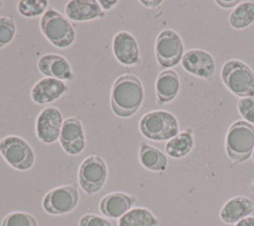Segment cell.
Listing matches in <instances>:
<instances>
[{
	"mask_svg": "<svg viewBox=\"0 0 254 226\" xmlns=\"http://www.w3.org/2000/svg\"><path fill=\"white\" fill-rule=\"evenodd\" d=\"M116 60L124 66H134L140 61V50L135 37L127 31H119L112 40Z\"/></svg>",
	"mask_w": 254,
	"mask_h": 226,
	"instance_id": "cell-13",
	"label": "cell"
},
{
	"mask_svg": "<svg viewBox=\"0 0 254 226\" xmlns=\"http://www.w3.org/2000/svg\"><path fill=\"white\" fill-rule=\"evenodd\" d=\"M159 220L148 209L132 208L118 220V226H157Z\"/></svg>",
	"mask_w": 254,
	"mask_h": 226,
	"instance_id": "cell-21",
	"label": "cell"
},
{
	"mask_svg": "<svg viewBox=\"0 0 254 226\" xmlns=\"http://www.w3.org/2000/svg\"><path fill=\"white\" fill-rule=\"evenodd\" d=\"M220 77L225 87L239 98L254 97V73L239 60H229L221 68Z\"/></svg>",
	"mask_w": 254,
	"mask_h": 226,
	"instance_id": "cell-4",
	"label": "cell"
},
{
	"mask_svg": "<svg viewBox=\"0 0 254 226\" xmlns=\"http://www.w3.org/2000/svg\"><path fill=\"white\" fill-rule=\"evenodd\" d=\"M252 158H253V160H254V150H253V153H252Z\"/></svg>",
	"mask_w": 254,
	"mask_h": 226,
	"instance_id": "cell-34",
	"label": "cell"
},
{
	"mask_svg": "<svg viewBox=\"0 0 254 226\" xmlns=\"http://www.w3.org/2000/svg\"><path fill=\"white\" fill-rule=\"evenodd\" d=\"M107 178V166L98 155L92 154L82 160L79 165L77 179L80 188L87 194L98 192Z\"/></svg>",
	"mask_w": 254,
	"mask_h": 226,
	"instance_id": "cell-7",
	"label": "cell"
},
{
	"mask_svg": "<svg viewBox=\"0 0 254 226\" xmlns=\"http://www.w3.org/2000/svg\"><path fill=\"white\" fill-rule=\"evenodd\" d=\"M235 226H254V216H248L237 223H235Z\"/></svg>",
	"mask_w": 254,
	"mask_h": 226,
	"instance_id": "cell-31",
	"label": "cell"
},
{
	"mask_svg": "<svg viewBox=\"0 0 254 226\" xmlns=\"http://www.w3.org/2000/svg\"><path fill=\"white\" fill-rule=\"evenodd\" d=\"M254 150V126L245 120H236L225 135V151L233 163L248 160Z\"/></svg>",
	"mask_w": 254,
	"mask_h": 226,
	"instance_id": "cell-2",
	"label": "cell"
},
{
	"mask_svg": "<svg viewBox=\"0 0 254 226\" xmlns=\"http://www.w3.org/2000/svg\"><path fill=\"white\" fill-rule=\"evenodd\" d=\"M193 147V137L189 131L179 132L176 136L167 141L166 152L173 158H182L189 154Z\"/></svg>",
	"mask_w": 254,
	"mask_h": 226,
	"instance_id": "cell-22",
	"label": "cell"
},
{
	"mask_svg": "<svg viewBox=\"0 0 254 226\" xmlns=\"http://www.w3.org/2000/svg\"><path fill=\"white\" fill-rule=\"evenodd\" d=\"M180 90L179 75L173 70H165L161 72L155 84L156 97L160 104L172 102L178 95Z\"/></svg>",
	"mask_w": 254,
	"mask_h": 226,
	"instance_id": "cell-19",
	"label": "cell"
},
{
	"mask_svg": "<svg viewBox=\"0 0 254 226\" xmlns=\"http://www.w3.org/2000/svg\"><path fill=\"white\" fill-rule=\"evenodd\" d=\"M67 90V86L63 81L46 77L34 85L31 90V99L38 105H44L58 100Z\"/></svg>",
	"mask_w": 254,
	"mask_h": 226,
	"instance_id": "cell-15",
	"label": "cell"
},
{
	"mask_svg": "<svg viewBox=\"0 0 254 226\" xmlns=\"http://www.w3.org/2000/svg\"><path fill=\"white\" fill-rule=\"evenodd\" d=\"M40 29L51 44L61 49L71 46L75 40L73 26L56 9H49L42 15Z\"/></svg>",
	"mask_w": 254,
	"mask_h": 226,
	"instance_id": "cell-3",
	"label": "cell"
},
{
	"mask_svg": "<svg viewBox=\"0 0 254 226\" xmlns=\"http://www.w3.org/2000/svg\"><path fill=\"white\" fill-rule=\"evenodd\" d=\"M63 115L56 107L43 109L36 119V135L43 143H53L59 137L63 125Z\"/></svg>",
	"mask_w": 254,
	"mask_h": 226,
	"instance_id": "cell-10",
	"label": "cell"
},
{
	"mask_svg": "<svg viewBox=\"0 0 254 226\" xmlns=\"http://www.w3.org/2000/svg\"><path fill=\"white\" fill-rule=\"evenodd\" d=\"M215 3L222 7V8H231V7H236L240 2L238 0H216Z\"/></svg>",
	"mask_w": 254,
	"mask_h": 226,
	"instance_id": "cell-29",
	"label": "cell"
},
{
	"mask_svg": "<svg viewBox=\"0 0 254 226\" xmlns=\"http://www.w3.org/2000/svg\"><path fill=\"white\" fill-rule=\"evenodd\" d=\"M1 226H38V223L33 215L27 212L15 211L4 217Z\"/></svg>",
	"mask_w": 254,
	"mask_h": 226,
	"instance_id": "cell-25",
	"label": "cell"
},
{
	"mask_svg": "<svg viewBox=\"0 0 254 226\" xmlns=\"http://www.w3.org/2000/svg\"><path fill=\"white\" fill-rule=\"evenodd\" d=\"M1 5H2V2H1V1H0V7H1Z\"/></svg>",
	"mask_w": 254,
	"mask_h": 226,
	"instance_id": "cell-35",
	"label": "cell"
},
{
	"mask_svg": "<svg viewBox=\"0 0 254 226\" xmlns=\"http://www.w3.org/2000/svg\"><path fill=\"white\" fill-rule=\"evenodd\" d=\"M100 7L102 8V10H110L111 8H113L114 6H116V4L118 3L117 0H112V1H109V0H99L98 1Z\"/></svg>",
	"mask_w": 254,
	"mask_h": 226,
	"instance_id": "cell-30",
	"label": "cell"
},
{
	"mask_svg": "<svg viewBox=\"0 0 254 226\" xmlns=\"http://www.w3.org/2000/svg\"><path fill=\"white\" fill-rule=\"evenodd\" d=\"M64 13L75 22H84L104 17L105 13L96 0H70L65 4Z\"/></svg>",
	"mask_w": 254,
	"mask_h": 226,
	"instance_id": "cell-17",
	"label": "cell"
},
{
	"mask_svg": "<svg viewBox=\"0 0 254 226\" xmlns=\"http://www.w3.org/2000/svg\"><path fill=\"white\" fill-rule=\"evenodd\" d=\"M144 100L142 82L133 74L119 76L113 83L110 93V107L119 117H129L140 109Z\"/></svg>",
	"mask_w": 254,
	"mask_h": 226,
	"instance_id": "cell-1",
	"label": "cell"
},
{
	"mask_svg": "<svg viewBox=\"0 0 254 226\" xmlns=\"http://www.w3.org/2000/svg\"><path fill=\"white\" fill-rule=\"evenodd\" d=\"M162 0H152V1H150V0H141L140 1V3L141 4H143L145 7H148V8H155V7H157V6H159L160 4H162Z\"/></svg>",
	"mask_w": 254,
	"mask_h": 226,
	"instance_id": "cell-32",
	"label": "cell"
},
{
	"mask_svg": "<svg viewBox=\"0 0 254 226\" xmlns=\"http://www.w3.org/2000/svg\"><path fill=\"white\" fill-rule=\"evenodd\" d=\"M252 190L254 191V182H253V184H252Z\"/></svg>",
	"mask_w": 254,
	"mask_h": 226,
	"instance_id": "cell-33",
	"label": "cell"
},
{
	"mask_svg": "<svg viewBox=\"0 0 254 226\" xmlns=\"http://www.w3.org/2000/svg\"><path fill=\"white\" fill-rule=\"evenodd\" d=\"M16 35V24L9 16L0 17V49L12 42Z\"/></svg>",
	"mask_w": 254,
	"mask_h": 226,
	"instance_id": "cell-26",
	"label": "cell"
},
{
	"mask_svg": "<svg viewBox=\"0 0 254 226\" xmlns=\"http://www.w3.org/2000/svg\"><path fill=\"white\" fill-rule=\"evenodd\" d=\"M139 161L151 171H165L168 166L167 156L157 147L142 142L139 148Z\"/></svg>",
	"mask_w": 254,
	"mask_h": 226,
	"instance_id": "cell-20",
	"label": "cell"
},
{
	"mask_svg": "<svg viewBox=\"0 0 254 226\" xmlns=\"http://www.w3.org/2000/svg\"><path fill=\"white\" fill-rule=\"evenodd\" d=\"M229 24L235 30H242L254 23V2L239 3L229 15Z\"/></svg>",
	"mask_w": 254,
	"mask_h": 226,
	"instance_id": "cell-23",
	"label": "cell"
},
{
	"mask_svg": "<svg viewBox=\"0 0 254 226\" xmlns=\"http://www.w3.org/2000/svg\"><path fill=\"white\" fill-rule=\"evenodd\" d=\"M155 54L161 67L172 68L177 66L185 54L180 35L172 29L161 31L156 38Z\"/></svg>",
	"mask_w": 254,
	"mask_h": 226,
	"instance_id": "cell-8",
	"label": "cell"
},
{
	"mask_svg": "<svg viewBox=\"0 0 254 226\" xmlns=\"http://www.w3.org/2000/svg\"><path fill=\"white\" fill-rule=\"evenodd\" d=\"M237 109L245 121L254 124V97L241 98L237 103Z\"/></svg>",
	"mask_w": 254,
	"mask_h": 226,
	"instance_id": "cell-27",
	"label": "cell"
},
{
	"mask_svg": "<svg viewBox=\"0 0 254 226\" xmlns=\"http://www.w3.org/2000/svg\"><path fill=\"white\" fill-rule=\"evenodd\" d=\"M139 129L148 139L170 140L179 133L176 116L167 111H154L145 113L139 121Z\"/></svg>",
	"mask_w": 254,
	"mask_h": 226,
	"instance_id": "cell-5",
	"label": "cell"
},
{
	"mask_svg": "<svg viewBox=\"0 0 254 226\" xmlns=\"http://www.w3.org/2000/svg\"><path fill=\"white\" fill-rule=\"evenodd\" d=\"M48 4L47 0H21L18 2L17 9L22 16L33 18L43 15Z\"/></svg>",
	"mask_w": 254,
	"mask_h": 226,
	"instance_id": "cell-24",
	"label": "cell"
},
{
	"mask_svg": "<svg viewBox=\"0 0 254 226\" xmlns=\"http://www.w3.org/2000/svg\"><path fill=\"white\" fill-rule=\"evenodd\" d=\"M38 69L44 76L61 81H72L74 76L68 61L57 54H46L38 61Z\"/></svg>",
	"mask_w": 254,
	"mask_h": 226,
	"instance_id": "cell-14",
	"label": "cell"
},
{
	"mask_svg": "<svg viewBox=\"0 0 254 226\" xmlns=\"http://www.w3.org/2000/svg\"><path fill=\"white\" fill-rule=\"evenodd\" d=\"M0 154L13 168L21 171L30 169L35 162V153L22 137L8 135L0 139Z\"/></svg>",
	"mask_w": 254,
	"mask_h": 226,
	"instance_id": "cell-6",
	"label": "cell"
},
{
	"mask_svg": "<svg viewBox=\"0 0 254 226\" xmlns=\"http://www.w3.org/2000/svg\"><path fill=\"white\" fill-rule=\"evenodd\" d=\"M136 198L123 192H112L105 195L99 203L100 212L108 218H120L135 204Z\"/></svg>",
	"mask_w": 254,
	"mask_h": 226,
	"instance_id": "cell-16",
	"label": "cell"
},
{
	"mask_svg": "<svg viewBox=\"0 0 254 226\" xmlns=\"http://www.w3.org/2000/svg\"><path fill=\"white\" fill-rule=\"evenodd\" d=\"M181 63L188 73L201 79H211L214 74V59L208 52L203 50L191 49L187 51Z\"/></svg>",
	"mask_w": 254,
	"mask_h": 226,
	"instance_id": "cell-12",
	"label": "cell"
},
{
	"mask_svg": "<svg viewBox=\"0 0 254 226\" xmlns=\"http://www.w3.org/2000/svg\"><path fill=\"white\" fill-rule=\"evenodd\" d=\"M79 199L76 184L64 185L50 190L43 198V208L51 215H64L73 210Z\"/></svg>",
	"mask_w": 254,
	"mask_h": 226,
	"instance_id": "cell-9",
	"label": "cell"
},
{
	"mask_svg": "<svg viewBox=\"0 0 254 226\" xmlns=\"http://www.w3.org/2000/svg\"><path fill=\"white\" fill-rule=\"evenodd\" d=\"M60 143L62 148L70 155H77L85 147V136L79 117L70 116L64 120L61 133Z\"/></svg>",
	"mask_w": 254,
	"mask_h": 226,
	"instance_id": "cell-11",
	"label": "cell"
},
{
	"mask_svg": "<svg viewBox=\"0 0 254 226\" xmlns=\"http://www.w3.org/2000/svg\"><path fill=\"white\" fill-rule=\"evenodd\" d=\"M254 210L253 201L246 196H235L224 203L219 212V217L225 224H235L248 217Z\"/></svg>",
	"mask_w": 254,
	"mask_h": 226,
	"instance_id": "cell-18",
	"label": "cell"
},
{
	"mask_svg": "<svg viewBox=\"0 0 254 226\" xmlns=\"http://www.w3.org/2000/svg\"><path fill=\"white\" fill-rule=\"evenodd\" d=\"M79 226H114V224L96 214H85L79 219Z\"/></svg>",
	"mask_w": 254,
	"mask_h": 226,
	"instance_id": "cell-28",
	"label": "cell"
}]
</instances>
